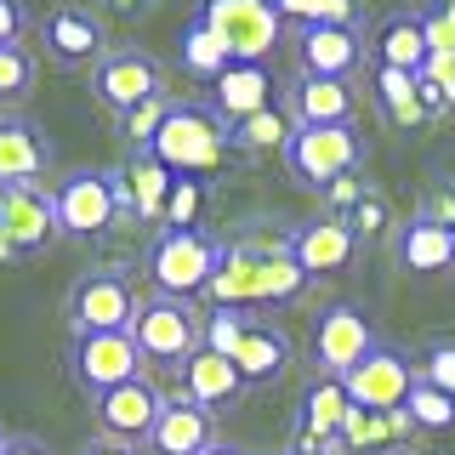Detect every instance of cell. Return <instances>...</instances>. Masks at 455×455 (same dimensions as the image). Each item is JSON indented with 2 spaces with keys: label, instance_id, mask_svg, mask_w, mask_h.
<instances>
[{
  "label": "cell",
  "instance_id": "47",
  "mask_svg": "<svg viewBox=\"0 0 455 455\" xmlns=\"http://www.w3.org/2000/svg\"><path fill=\"white\" fill-rule=\"evenodd\" d=\"M0 262H18V245L6 239V228H0Z\"/></svg>",
  "mask_w": 455,
  "mask_h": 455
},
{
  "label": "cell",
  "instance_id": "27",
  "mask_svg": "<svg viewBox=\"0 0 455 455\" xmlns=\"http://www.w3.org/2000/svg\"><path fill=\"white\" fill-rule=\"evenodd\" d=\"M393 251H398V262H404L410 274H444L455 262V234L438 228V222H427V217H410V222H398Z\"/></svg>",
  "mask_w": 455,
  "mask_h": 455
},
{
  "label": "cell",
  "instance_id": "45",
  "mask_svg": "<svg viewBox=\"0 0 455 455\" xmlns=\"http://www.w3.org/2000/svg\"><path fill=\"white\" fill-rule=\"evenodd\" d=\"M291 455H341V450H331V444H319V438H307L302 427H296V444H291Z\"/></svg>",
  "mask_w": 455,
  "mask_h": 455
},
{
  "label": "cell",
  "instance_id": "11",
  "mask_svg": "<svg viewBox=\"0 0 455 455\" xmlns=\"http://www.w3.org/2000/svg\"><path fill=\"white\" fill-rule=\"evenodd\" d=\"M341 381H347V393H353L359 410H404L410 393H416V381H421V370L404 347H393V341L381 336Z\"/></svg>",
  "mask_w": 455,
  "mask_h": 455
},
{
  "label": "cell",
  "instance_id": "20",
  "mask_svg": "<svg viewBox=\"0 0 455 455\" xmlns=\"http://www.w3.org/2000/svg\"><path fill=\"white\" fill-rule=\"evenodd\" d=\"M222 438H217V410L194 404L188 393L182 398H165V416L148 438V455H211Z\"/></svg>",
  "mask_w": 455,
  "mask_h": 455
},
{
  "label": "cell",
  "instance_id": "15",
  "mask_svg": "<svg viewBox=\"0 0 455 455\" xmlns=\"http://www.w3.org/2000/svg\"><path fill=\"white\" fill-rule=\"evenodd\" d=\"M291 46L302 75H324V80H353V68L364 63V28H341V23H296Z\"/></svg>",
  "mask_w": 455,
  "mask_h": 455
},
{
  "label": "cell",
  "instance_id": "38",
  "mask_svg": "<svg viewBox=\"0 0 455 455\" xmlns=\"http://www.w3.org/2000/svg\"><path fill=\"white\" fill-rule=\"evenodd\" d=\"M410 421H416V433H444V427H455V398L427 387V381H416V393H410Z\"/></svg>",
  "mask_w": 455,
  "mask_h": 455
},
{
  "label": "cell",
  "instance_id": "21",
  "mask_svg": "<svg viewBox=\"0 0 455 455\" xmlns=\"http://www.w3.org/2000/svg\"><path fill=\"white\" fill-rule=\"evenodd\" d=\"M52 160H57L52 137L40 132L28 114H0V182H6V188H18V182H40Z\"/></svg>",
  "mask_w": 455,
  "mask_h": 455
},
{
  "label": "cell",
  "instance_id": "26",
  "mask_svg": "<svg viewBox=\"0 0 455 455\" xmlns=\"http://www.w3.org/2000/svg\"><path fill=\"white\" fill-rule=\"evenodd\" d=\"M234 364L245 376V387H274V381H284V370H291V336L274 319H256L245 331V341H239Z\"/></svg>",
  "mask_w": 455,
  "mask_h": 455
},
{
  "label": "cell",
  "instance_id": "12",
  "mask_svg": "<svg viewBox=\"0 0 455 455\" xmlns=\"http://www.w3.org/2000/svg\"><path fill=\"white\" fill-rule=\"evenodd\" d=\"M376 341H381L376 319H370L359 302H331L313 319V370H319V376H347Z\"/></svg>",
  "mask_w": 455,
  "mask_h": 455
},
{
  "label": "cell",
  "instance_id": "22",
  "mask_svg": "<svg viewBox=\"0 0 455 455\" xmlns=\"http://www.w3.org/2000/svg\"><path fill=\"white\" fill-rule=\"evenodd\" d=\"M353 410H359V404H353L347 381H341V376H319V370H313L307 387H302V416H296V427H302L307 438H319V444L336 450V438L347 433Z\"/></svg>",
  "mask_w": 455,
  "mask_h": 455
},
{
  "label": "cell",
  "instance_id": "28",
  "mask_svg": "<svg viewBox=\"0 0 455 455\" xmlns=\"http://www.w3.org/2000/svg\"><path fill=\"white\" fill-rule=\"evenodd\" d=\"M416 433V421H410V410H353L347 433L336 438L341 455H381L393 444H404V438Z\"/></svg>",
  "mask_w": 455,
  "mask_h": 455
},
{
  "label": "cell",
  "instance_id": "17",
  "mask_svg": "<svg viewBox=\"0 0 455 455\" xmlns=\"http://www.w3.org/2000/svg\"><path fill=\"white\" fill-rule=\"evenodd\" d=\"M284 245H291L296 267L307 279H331L359 256V239H353L347 222H331V217H307V222H291L284 228Z\"/></svg>",
  "mask_w": 455,
  "mask_h": 455
},
{
  "label": "cell",
  "instance_id": "5",
  "mask_svg": "<svg viewBox=\"0 0 455 455\" xmlns=\"http://www.w3.org/2000/svg\"><path fill=\"white\" fill-rule=\"evenodd\" d=\"M132 341L142 347L148 364H188L199 347H205V313H199L188 296H142L137 302V319H132Z\"/></svg>",
  "mask_w": 455,
  "mask_h": 455
},
{
  "label": "cell",
  "instance_id": "4",
  "mask_svg": "<svg viewBox=\"0 0 455 455\" xmlns=\"http://www.w3.org/2000/svg\"><path fill=\"white\" fill-rule=\"evenodd\" d=\"M142 267H148L154 291L165 296H205L211 279L222 267V239H211L205 228H160L142 251Z\"/></svg>",
  "mask_w": 455,
  "mask_h": 455
},
{
  "label": "cell",
  "instance_id": "51",
  "mask_svg": "<svg viewBox=\"0 0 455 455\" xmlns=\"http://www.w3.org/2000/svg\"><path fill=\"white\" fill-rule=\"evenodd\" d=\"M0 444H6V433H0Z\"/></svg>",
  "mask_w": 455,
  "mask_h": 455
},
{
  "label": "cell",
  "instance_id": "14",
  "mask_svg": "<svg viewBox=\"0 0 455 455\" xmlns=\"http://www.w3.org/2000/svg\"><path fill=\"white\" fill-rule=\"evenodd\" d=\"M40 46H46V57H52V68H97L103 57L114 52L108 46V35H103V18H97L92 6H57L46 23H40Z\"/></svg>",
  "mask_w": 455,
  "mask_h": 455
},
{
  "label": "cell",
  "instance_id": "43",
  "mask_svg": "<svg viewBox=\"0 0 455 455\" xmlns=\"http://www.w3.org/2000/svg\"><path fill=\"white\" fill-rule=\"evenodd\" d=\"M0 455H57V450L46 444V438H35V433H6Z\"/></svg>",
  "mask_w": 455,
  "mask_h": 455
},
{
  "label": "cell",
  "instance_id": "7",
  "mask_svg": "<svg viewBox=\"0 0 455 455\" xmlns=\"http://www.w3.org/2000/svg\"><path fill=\"white\" fill-rule=\"evenodd\" d=\"M199 23L228 46L234 63H267V52L284 40V12L279 0H199Z\"/></svg>",
  "mask_w": 455,
  "mask_h": 455
},
{
  "label": "cell",
  "instance_id": "37",
  "mask_svg": "<svg viewBox=\"0 0 455 455\" xmlns=\"http://www.w3.org/2000/svg\"><path fill=\"white\" fill-rule=\"evenodd\" d=\"M251 324H256V313H239V307H211V313H205V347H211V353H222V359H234Z\"/></svg>",
  "mask_w": 455,
  "mask_h": 455
},
{
  "label": "cell",
  "instance_id": "2",
  "mask_svg": "<svg viewBox=\"0 0 455 455\" xmlns=\"http://www.w3.org/2000/svg\"><path fill=\"white\" fill-rule=\"evenodd\" d=\"M57 199V228L63 239H103L114 222L132 211V194H125V171L120 165H80L68 171L63 182H52Z\"/></svg>",
  "mask_w": 455,
  "mask_h": 455
},
{
  "label": "cell",
  "instance_id": "23",
  "mask_svg": "<svg viewBox=\"0 0 455 455\" xmlns=\"http://www.w3.org/2000/svg\"><path fill=\"white\" fill-rule=\"evenodd\" d=\"M120 171H125V194H132V217L160 228L165 222V199H171V188H177V171H171L154 148H132Z\"/></svg>",
  "mask_w": 455,
  "mask_h": 455
},
{
  "label": "cell",
  "instance_id": "24",
  "mask_svg": "<svg viewBox=\"0 0 455 455\" xmlns=\"http://www.w3.org/2000/svg\"><path fill=\"white\" fill-rule=\"evenodd\" d=\"M211 103H217V114L234 125V120H251V114L274 108L279 85H274V75H267V63H234L217 85H211Z\"/></svg>",
  "mask_w": 455,
  "mask_h": 455
},
{
  "label": "cell",
  "instance_id": "10",
  "mask_svg": "<svg viewBox=\"0 0 455 455\" xmlns=\"http://www.w3.org/2000/svg\"><path fill=\"white\" fill-rule=\"evenodd\" d=\"M92 92H97V103L120 120V114L142 108L148 97H165V63L142 46H114L103 63L92 68Z\"/></svg>",
  "mask_w": 455,
  "mask_h": 455
},
{
  "label": "cell",
  "instance_id": "16",
  "mask_svg": "<svg viewBox=\"0 0 455 455\" xmlns=\"http://www.w3.org/2000/svg\"><path fill=\"white\" fill-rule=\"evenodd\" d=\"M370 57L376 68H404V75H427L433 68V35H427L421 6H398L370 28Z\"/></svg>",
  "mask_w": 455,
  "mask_h": 455
},
{
  "label": "cell",
  "instance_id": "30",
  "mask_svg": "<svg viewBox=\"0 0 455 455\" xmlns=\"http://www.w3.org/2000/svg\"><path fill=\"white\" fill-rule=\"evenodd\" d=\"M376 103L393 125H421L433 120L421 97V75H404V68H376Z\"/></svg>",
  "mask_w": 455,
  "mask_h": 455
},
{
  "label": "cell",
  "instance_id": "44",
  "mask_svg": "<svg viewBox=\"0 0 455 455\" xmlns=\"http://www.w3.org/2000/svg\"><path fill=\"white\" fill-rule=\"evenodd\" d=\"M154 6H160V0H103V12H108V18H120V23H137V18H148Z\"/></svg>",
  "mask_w": 455,
  "mask_h": 455
},
{
  "label": "cell",
  "instance_id": "36",
  "mask_svg": "<svg viewBox=\"0 0 455 455\" xmlns=\"http://www.w3.org/2000/svg\"><path fill=\"white\" fill-rule=\"evenodd\" d=\"M284 23H341V28H359V0H279Z\"/></svg>",
  "mask_w": 455,
  "mask_h": 455
},
{
  "label": "cell",
  "instance_id": "35",
  "mask_svg": "<svg viewBox=\"0 0 455 455\" xmlns=\"http://www.w3.org/2000/svg\"><path fill=\"white\" fill-rule=\"evenodd\" d=\"M40 80V57L28 46H6L0 52V103H23Z\"/></svg>",
  "mask_w": 455,
  "mask_h": 455
},
{
  "label": "cell",
  "instance_id": "34",
  "mask_svg": "<svg viewBox=\"0 0 455 455\" xmlns=\"http://www.w3.org/2000/svg\"><path fill=\"white\" fill-rule=\"evenodd\" d=\"M353 239H359V245L370 251V245H381V239L387 234H398V222H393V199H387V188H376V182H370V194H364V205L353 211Z\"/></svg>",
  "mask_w": 455,
  "mask_h": 455
},
{
  "label": "cell",
  "instance_id": "49",
  "mask_svg": "<svg viewBox=\"0 0 455 455\" xmlns=\"http://www.w3.org/2000/svg\"><path fill=\"white\" fill-rule=\"evenodd\" d=\"M6 194H12V188H6V182H0V217H6Z\"/></svg>",
  "mask_w": 455,
  "mask_h": 455
},
{
  "label": "cell",
  "instance_id": "13",
  "mask_svg": "<svg viewBox=\"0 0 455 455\" xmlns=\"http://www.w3.org/2000/svg\"><path fill=\"white\" fill-rule=\"evenodd\" d=\"M92 410H97V427H103V438H108V444L148 450L154 427H160V416H165V393L154 387L148 376H137V381H125V387L103 393Z\"/></svg>",
  "mask_w": 455,
  "mask_h": 455
},
{
  "label": "cell",
  "instance_id": "42",
  "mask_svg": "<svg viewBox=\"0 0 455 455\" xmlns=\"http://www.w3.org/2000/svg\"><path fill=\"white\" fill-rule=\"evenodd\" d=\"M23 28H28L23 0H0V52H6V46H23Z\"/></svg>",
  "mask_w": 455,
  "mask_h": 455
},
{
  "label": "cell",
  "instance_id": "50",
  "mask_svg": "<svg viewBox=\"0 0 455 455\" xmlns=\"http://www.w3.org/2000/svg\"><path fill=\"white\" fill-rule=\"evenodd\" d=\"M444 12H450V18H455V0H444Z\"/></svg>",
  "mask_w": 455,
  "mask_h": 455
},
{
  "label": "cell",
  "instance_id": "1",
  "mask_svg": "<svg viewBox=\"0 0 455 455\" xmlns=\"http://www.w3.org/2000/svg\"><path fill=\"white\" fill-rule=\"evenodd\" d=\"M307 274L296 267L284 234H239V239H222V267L211 279V307H239V313H256V307H284L307 291Z\"/></svg>",
  "mask_w": 455,
  "mask_h": 455
},
{
  "label": "cell",
  "instance_id": "19",
  "mask_svg": "<svg viewBox=\"0 0 455 455\" xmlns=\"http://www.w3.org/2000/svg\"><path fill=\"white\" fill-rule=\"evenodd\" d=\"M0 228H6V239L18 245V256H40L46 245H57L63 228H57V199H52L46 182H18V188L6 194Z\"/></svg>",
  "mask_w": 455,
  "mask_h": 455
},
{
  "label": "cell",
  "instance_id": "9",
  "mask_svg": "<svg viewBox=\"0 0 455 455\" xmlns=\"http://www.w3.org/2000/svg\"><path fill=\"white\" fill-rule=\"evenodd\" d=\"M142 347L132 341V331H108V336H68V381L92 398H103L114 387L142 376Z\"/></svg>",
  "mask_w": 455,
  "mask_h": 455
},
{
  "label": "cell",
  "instance_id": "46",
  "mask_svg": "<svg viewBox=\"0 0 455 455\" xmlns=\"http://www.w3.org/2000/svg\"><path fill=\"white\" fill-rule=\"evenodd\" d=\"M80 455H137L132 444H108V438H97V444H85Z\"/></svg>",
  "mask_w": 455,
  "mask_h": 455
},
{
  "label": "cell",
  "instance_id": "29",
  "mask_svg": "<svg viewBox=\"0 0 455 455\" xmlns=\"http://www.w3.org/2000/svg\"><path fill=\"white\" fill-rule=\"evenodd\" d=\"M296 137V120L284 114V103L251 114V120H234L228 125V142H234V154H284Z\"/></svg>",
  "mask_w": 455,
  "mask_h": 455
},
{
  "label": "cell",
  "instance_id": "40",
  "mask_svg": "<svg viewBox=\"0 0 455 455\" xmlns=\"http://www.w3.org/2000/svg\"><path fill=\"white\" fill-rule=\"evenodd\" d=\"M364 194H370V182L359 177V171H353V177H341V182H331V188L319 194V217H331V222H353V211L364 205Z\"/></svg>",
  "mask_w": 455,
  "mask_h": 455
},
{
  "label": "cell",
  "instance_id": "41",
  "mask_svg": "<svg viewBox=\"0 0 455 455\" xmlns=\"http://www.w3.org/2000/svg\"><path fill=\"white\" fill-rule=\"evenodd\" d=\"M416 217H427V222H438V228H450V234H455V188H450V182L427 188V199H421Z\"/></svg>",
  "mask_w": 455,
  "mask_h": 455
},
{
  "label": "cell",
  "instance_id": "3",
  "mask_svg": "<svg viewBox=\"0 0 455 455\" xmlns=\"http://www.w3.org/2000/svg\"><path fill=\"white\" fill-rule=\"evenodd\" d=\"M154 154L177 171V177H205V171H217L228 154H234V142H228V120L217 114L211 97H177V108H171L160 142H154Z\"/></svg>",
  "mask_w": 455,
  "mask_h": 455
},
{
  "label": "cell",
  "instance_id": "25",
  "mask_svg": "<svg viewBox=\"0 0 455 455\" xmlns=\"http://www.w3.org/2000/svg\"><path fill=\"white\" fill-rule=\"evenodd\" d=\"M182 393H188L194 404H205V410H228V404H239L251 387H245V376H239L234 359H222V353L199 347L194 359L182 364Z\"/></svg>",
  "mask_w": 455,
  "mask_h": 455
},
{
  "label": "cell",
  "instance_id": "8",
  "mask_svg": "<svg viewBox=\"0 0 455 455\" xmlns=\"http://www.w3.org/2000/svg\"><path fill=\"white\" fill-rule=\"evenodd\" d=\"M132 319H137V284L125 267H92L68 284V331L75 336L132 331Z\"/></svg>",
  "mask_w": 455,
  "mask_h": 455
},
{
  "label": "cell",
  "instance_id": "33",
  "mask_svg": "<svg viewBox=\"0 0 455 455\" xmlns=\"http://www.w3.org/2000/svg\"><path fill=\"white\" fill-rule=\"evenodd\" d=\"M205 205H211V188L205 177H177V188L165 199V222L160 228H205ZM154 228V234H160Z\"/></svg>",
  "mask_w": 455,
  "mask_h": 455
},
{
  "label": "cell",
  "instance_id": "18",
  "mask_svg": "<svg viewBox=\"0 0 455 455\" xmlns=\"http://www.w3.org/2000/svg\"><path fill=\"white\" fill-rule=\"evenodd\" d=\"M284 114L302 132H313V125H353L359 92H353V80H324V75H302L296 68V80L284 85Z\"/></svg>",
  "mask_w": 455,
  "mask_h": 455
},
{
  "label": "cell",
  "instance_id": "32",
  "mask_svg": "<svg viewBox=\"0 0 455 455\" xmlns=\"http://www.w3.org/2000/svg\"><path fill=\"white\" fill-rule=\"evenodd\" d=\"M171 108H177V97H148L142 108H132V114H120V137H125V154L132 148H154L160 142V132H165V120H171Z\"/></svg>",
  "mask_w": 455,
  "mask_h": 455
},
{
  "label": "cell",
  "instance_id": "39",
  "mask_svg": "<svg viewBox=\"0 0 455 455\" xmlns=\"http://www.w3.org/2000/svg\"><path fill=\"white\" fill-rule=\"evenodd\" d=\"M416 370H421L427 387H438V393L455 398V336H433V341H427V347L416 353Z\"/></svg>",
  "mask_w": 455,
  "mask_h": 455
},
{
  "label": "cell",
  "instance_id": "31",
  "mask_svg": "<svg viewBox=\"0 0 455 455\" xmlns=\"http://www.w3.org/2000/svg\"><path fill=\"white\" fill-rule=\"evenodd\" d=\"M182 68H188L194 80H205V85H217V80L228 75V68H234L228 46H222V40L211 35V28L199 23V18H194L188 28H182Z\"/></svg>",
  "mask_w": 455,
  "mask_h": 455
},
{
  "label": "cell",
  "instance_id": "6",
  "mask_svg": "<svg viewBox=\"0 0 455 455\" xmlns=\"http://www.w3.org/2000/svg\"><path fill=\"white\" fill-rule=\"evenodd\" d=\"M279 160H284V171H291L296 188L324 194L331 182L353 177V171L364 165V132H359V125H313V132L296 125L291 148H284Z\"/></svg>",
  "mask_w": 455,
  "mask_h": 455
},
{
  "label": "cell",
  "instance_id": "48",
  "mask_svg": "<svg viewBox=\"0 0 455 455\" xmlns=\"http://www.w3.org/2000/svg\"><path fill=\"white\" fill-rule=\"evenodd\" d=\"M211 455H251V450H245V444H228V438H222V444L211 450Z\"/></svg>",
  "mask_w": 455,
  "mask_h": 455
}]
</instances>
